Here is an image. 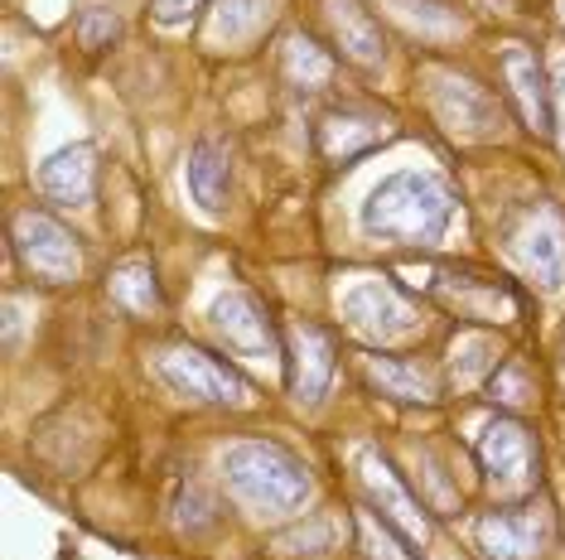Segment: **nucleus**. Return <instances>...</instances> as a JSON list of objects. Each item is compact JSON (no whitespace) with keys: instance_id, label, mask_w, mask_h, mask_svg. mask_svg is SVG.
Segmentation results:
<instances>
[{"instance_id":"obj_11","label":"nucleus","mask_w":565,"mask_h":560,"mask_svg":"<svg viewBox=\"0 0 565 560\" xmlns=\"http://www.w3.org/2000/svg\"><path fill=\"white\" fill-rule=\"evenodd\" d=\"M518 257L546 290L565 286V223L556 208H536L518 233Z\"/></svg>"},{"instance_id":"obj_17","label":"nucleus","mask_w":565,"mask_h":560,"mask_svg":"<svg viewBox=\"0 0 565 560\" xmlns=\"http://www.w3.org/2000/svg\"><path fill=\"white\" fill-rule=\"evenodd\" d=\"M227 180H233V160H227L223 140H199L194 155H189V194L199 208L217 213L227 198Z\"/></svg>"},{"instance_id":"obj_20","label":"nucleus","mask_w":565,"mask_h":560,"mask_svg":"<svg viewBox=\"0 0 565 560\" xmlns=\"http://www.w3.org/2000/svg\"><path fill=\"white\" fill-rule=\"evenodd\" d=\"M111 300H117L121 310H131V314H150V310H160V286H156V271H150L146 261L121 266V271L111 276Z\"/></svg>"},{"instance_id":"obj_10","label":"nucleus","mask_w":565,"mask_h":560,"mask_svg":"<svg viewBox=\"0 0 565 560\" xmlns=\"http://www.w3.org/2000/svg\"><path fill=\"white\" fill-rule=\"evenodd\" d=\"M213 329H217V338H223L227 348L242 353V358H266V353L280 348V334H276L271 314H266L247 290H233V295H223L213 304Z\"/></svg>"},{"instance_id":"obj_4","label":"nucleus","mask_w":565,"mask_h":560,"mask_svg":"<svg viewBox=\"0 0 565 560\" xmlns=\"http://www.w3.org/2000/svg\"><path fill=\"white\" fill-rule=\"evenodd\" d=\"M10 241H15V257L24 261V271L49 280V286H68L83 271V251L73 233L63 223H54L49 213H20L15 227H10Z\"/></svg>"},{"instance_id":"obj_9","label":"nucleus","mask_w":565,"mask_h":560,"mask_svg":"<svg viewBox=\"0 0 565 560\" xmlns=\"http://www.w3.org/2000/svg\"><path fill=\"white\" fill-rule=\"evenodd\" d=\"M551 541V521L542 507H493L479 521V546L493 560H536Z\"/></svg>"},{"instance_id":"obj_21","label":"nucleus","mask_w":565,"mask_h":560,"mask_svg":"<svg viewBox=\"0 0 565 560\" xmlns=\"http://www.w3.org/2000/svg\"><path fill=\"white\" fill-rule=\"evenodd\" d=\"M286 68H290V78L300 83L305 93H315V87L329 83V58H324V49L310 44V40H295V44H290Z\"/></svg>"},{"instance_id":"obj_24","label":"nucleus","mask_w":565,"mask_h":560,"mask_svg":"<svg viewBox=\"0 0 565 560\" xmlns=\"http://www.w3.org/2000/svg\"><path fill=\"white\" fill-rule=\"evenodd\" d=\"M199 6H203V0H150V10H156L160 24H179L189 10H199Z\"/></svg>"},{"instance_id":"obj_26","label":"nucleus","mask_w":565,"mask_h":560,"mask_svg":"<svg viewBox=\"0 0 565 560\" xmlns=\"http://www.w3.org/2000/svg\"><path fill=\"white\" fill-rule=\"evenodd\" d=\"M561 20H565V0H561Z\"/></svg>"},{"instance_id":"obj_6","label":"nucleus","mask_w":565,"mask_h":560,"mask_svg":"<svg viewBox=\"0 0 565 560\" xmlns=\"http://www.w3.org/2000/svg\"><path fill=\"white\" fill-rule=\"evenodd\" d=\"M339 314L367 343H402L416 334V310L396 295L387 280H358L353 290H343Z\"/></svg>"},{"instance_id":"obj_2","label":"nucleus","mask_w":565,"mask_h":560,"mask_svg":"<svg viewBox=\"0 0 565 560\" xmlns=\"http://www.w3.org/2000/svg\"><path fill=\"white\" fill-rule=\"evenodd\" d=\"M223 483L242 507H252V513H262V517H286L310 498V474H305V464L280 450V444H266V440L233 444V450L223 454Z\"/></svg>"},{"instance_id":"obj_25","label":"nucleus","mask_w":565,"mask_h":560,"mask_svg":"<svg viewBox=\"0 0 565 560\" xmlns=\"http://www.w3.org/2000/svg\"><path fill=\"white\" fill-rule=\"evenodd\" d=\"M556 97H561V126H565V58H561V68H556Z\"/></svg>"},{"instance_id":"obj_16","label":"nucleus","mask_w":565,"mask_h":560,"mask_svg":"<svg viewBox=\"0 0 565 560\" xmlns=\"http://www.w3.org/2000/svg\"><path fill=\"white\" fill-rule=\"evenodd\" d=\"M387 136V121L372 117V111H329L324 121H319V150H324L329 160H353L363 155V150H372L377 140Z\"/></svg>"},{"instance_id":"obj_3","label":"nucleus","mask_w":565,"mask_h":560,"mask_svg":"<svg viewBox=\"0 0 565 560\" xmlns=\"http://www.w3.org/2000/svg\"><path fill=\"white\" fill-rule=\"evenodd\" d=\"M156 373L164 377V387H174L179 397L203 401V406H252L256 401L252 381L237 367H227L223 358H213L203 348H189V343L164 348L156 358Z\"/></svg>"},{"instance_id":"obj_18","label":"nucleus","mask_w":565,"mask_h":560,"mask_svg":"<svg viewBox=\"0 0 565 560\" xmlns=\"http://www.w3.org/2000/svg\"><path fill=\"white\" fill-rule=\"evenodd\" d=\"M367 367V381L382 387L387 397L396 401H435L440 397V377L420 363H406V358H363Z\"/></svg>"},{"instance_id":"obj_8","label":"nucleus","mask_w":565,"mask_h":560,"mask_svg":"<svg viewBox=\"0 0 565 560\" xmlns=\"http://www.w3.org/2000/svg\"><path fill=\"white\" fill-rule=\"evenodd\" d=\"M479 464L503 493H532V483H536V450L518 420H498V426L483 430Z\"/></svg>"},{"instance_id":"obj_13","label":"nucleus","mask_w":565,"mask_h":560,"mask_svg":"<svg viewBox=\"0 0 565 560\" xmlns=\"http://www.w3.org/2000/svg\"><path fill=\"white\" fill-rule=\"evenodd\" d=\"M40 189L63 208H87L97 194V155L93 146H68L58 150V155L44 160L40 170Z\"/></svg>"},{"instance_id":"obj_22","label":"nucleus","mask_w":565,"mask_h":560,"mask_svg":"<svg viewBox=\"0 0 565 560\" xmlns=\"http://www.w3.org/2000/svg\"><path fill=\"white\" fill-rule=\"evenodd\" d=\"M526 397H532V381H526V367L522 363H498L493 373H488V401L522 406Z\"/></svg>"},{"instance_id":"obj_15","label":"nucleus","mask_w":565,"mask_h":560,"mask_svg":"<svg viewBox=\"0 0 565 560\" xmlns=\"http://www.w3.org/2000/svg\"><path fill=\"white\" fill-rule=\"evenodd\" d=\"M324 20L333 30L343 58H353L358 68H377L382 63V30L372 20V10H363L358 0H324Z\"/></svg>"},{"instance_id":"obj_14","label":"nucleus","mask_w":565,"mask_h":560,"mask_svg":"<svg viewBox=\"0 0 565 560\" xmlns=\"http://www.w3.org/2000/svg\"><path fill=\"white\" fill-rule=\"evenodd\" d=\"M503 78L512 87V101H518L522 121L532 126V131H551V93H546V73H542V58L532 54L526 44H508L503 54Z\"/></svg>"},{"instance_id":"obj_12","label":"nucleus","mask_w":565,"mask_h":560,"mask_svg":"<svg viewBox=\"0 0 565 560\" xmlns=\"http://www.w3.org/2000/svg\"><path fill=\"white\" fill-rule=\"evenodd\" d=\"M430 97H435V111L445 117L449 131H469V136H488L498 126V101L483 93L473 78H435L430 87Z\"/></svg>"},{"instance_id":"obj_23","label":"nucleus","mask_w":565,"mask_h":560,"mask_svg":"<svg viewBox=\"0 0 565 560\" xmlns=\"http://www.w3.org/2000/svg\"><path fill=\"white\" fill-rule=\"evenodd\" d=\"M121 34V20L111 15V10H87V15L78 20V40H83V49H107L111 40Z\"/></svg>"},{"instance_id":"obj_1","label":"nucleus","mask_w":565,"mask_h":560,"mask_svg":"<svg viewBox=\"0 0 565 560\" xmlns=\"http://www.w3.org/2000/svg\"><path fill=\"white\" fill-rule=\"evenodd\" d=\"M449 218H455V194L435 174H387L363 203V227L377 241H396V247H435L445 237Z\"/></svg>"},{"instance_id":"obj_19","label":"nucleus","mask_w":565,"mask_h":560,"mask_svg":"<svg viewBox=\"0 0 565 560\" xmlns=\"http://www.w3.org/2000/svg\"><path fill=\"white\" fill-rule=\"evenodd\" d=\"M440 295L455 304L459 314H469V320H498V304H522V295L512 286H498V280H469V276H455L449 286H440Z\"/></svg>"},{"instance_id":"obj_7","label":"nucleus","mask_w":565,"mask_h":560,"mask_svg":"<svg viewBox=\"0 0 565 560\" xmlns=\"http://www.w3.org/2000/svg\"><path fill=\"white\" fill-rule=\"evenodd\" d=\"M286 348V367H290V391L300 401H319L333 381V334L319 329L315 320H295L280 334Z\"/></svg>"},{"instance_id":"obj_5","label":"nucleus","mask_w":565,"mask_h":560,"mask_svg":"<svg viewBox=\"0 0 565 560\" xmlns=\"http://www.w3.org/2000/svg\"><path fill=\"white\" fill-rule=\"evenodd\" d=\"M358 478H363L372 507H377V517L387 521L392 531H402L411 546H426V541H430L435 521H430V513H426V503H420L416 493H411L406 483H402V474L392 469L387 454L358 450Z\"/></svg>"}]
</instances>
